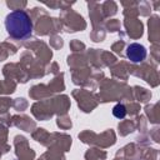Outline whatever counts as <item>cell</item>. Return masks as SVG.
<instances>
[{"label":"cell","instance_id":"3957f363","mask_svg":"<svg viewBox=\"0 0 160 160\" xmlns=\"http://www.w3.org/2000/svg\"><path fill=\"white\" fill-rule=\"evenodd\" d=\"M112 115L116 119H124L125 115H126V108L122 104H116L112 108Z\"/></svg>","mask_w":160,"mask_h":160},{"label":"cell","instance_id":"6da1fadb","mask_svg":"<svg viewBox=\"0 0 160 160\" xmlns=\"http://www.w3.org/2000/svg\"><path fill=\"white\" fill-rule=\"evenodd\" d=\"M5 29L10 38L24 40L32 34V21L24 10H14L5 18Z\"/></svg>","mask_w":160,"mask_h":160},{"label":"cell","instance_id":"7a4b0ae2","mask_svg":"<svg viewBox=\"0 0 160 160\" xmlns=\"http://www.w3.org/2000/svg\"><path fill=\"white\" fill-rule=\"evenodd\" d=\"M148 55L146 48L141 44L138 42H132L130 45H128L126 48V56L132 61V62H140L142 61Z\"/></svg>","mask_w":160,"mask_h":160}]
</instances>
